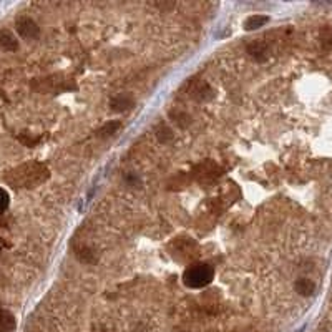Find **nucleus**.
<instances>
[{
  "label": "nucleus",
  "mask_w": 332,
  "mask_h": 332,
  "mask_svg": "<svg viewBox=\"0 0 332 332\" xmlns=\"http://www.w3.org/2000/svg\"><path fill=\"white\" fill-rule=\"evenodd\" d=\"M48 178V170L44 163L32 161L14 168L5 175V181L15 188H35Z\"/></svg>",
  "instance_id": "f257e3e1"
},
{
  "label": "nucleus",
  "mask_w": 332,
  "mask_h": 332,
  "mask_svg": "<svg viewBox=\"0 0 332 332\" xmlns=\"http://www.w3.org/2000/svg\"><path fill=\"white\" fill-rule=\"evenodd\" d=\"M214 271L209 264L199 263V264H193L184 271V284L191 289H201L204 286H208L213 281Z\"/></svg>",
  "instance_id": "f03ea898"
},
{
  "label": "nucleus",
  "mask_w": 332,
  "mask_h": 332,
  "mask_svg": "<svg viewBox=\"0 0 332 332\" xmlns=\"http://www.w3.org/2000/svg\"><path fill=\"white\" fill-rule=\"evenodd\" d=\"M17 32L23 37V39H35L39 35V25H37L30 17H20L17 20Z\"/></svg>",
  "instance_id": "7ed1b4c3"
},
{
  "label": "nucleus",
  "mask_w": 332,
  "mask_h": 332,
  "mask_svg": "<svg viewBox=\"0 0 332 332\" xmlns=\"http://www.w3.org/2000/svg\"><path fill=\"white\" fill-rule=\"evenodd\" d=\"M0 47L8 52H14L19 47V42L10 30H0Z\"/></svg>",
  "instance_id": "20e7f679"
},
{
  "label": "nucleus",
  "mask_w": 332,
  "mask_h": 332,
  "mask_svg": "<svg viewBox=\"0 0 332 332\" xmlns=\"http://www.w3.org/2000/svg\"><path fill=\"white\" fill-rule=\"evenodd\" d=\"M15 317L8 310H0V332H14L15 331Z\"/></svg>",
  "instance_id": "39448f33"
},
{
  "label": "nucleus",
  "mask_w": 332,
  "mask_h": 332,
  "mask_svg": "<svg viewBox=\"0 0 332 332\" xmlns=\"http://www.w3.org/2000/svg\"><path fill=\"white\" fill-rule=\"evenodd\" d=\"M296 291L301 294V296H312L314 291H316V284L312 283L310 279H306V277H301V279L296 281L294 284Z\"/></svg>",
  "instance_id": "423d86ee"
},
{
  "label": "nucleus",
  "mask_w": 332,
  "mask_h": 332,
  "mask_svg": "<svg viewBox=\"0 0 332 332\" xmlns=\"http://www.w3.org/2000/svg\"><path fill=\"white\" fill-rule=\"evenodd\" d=\"M269 22V17L267 15H259V14H256V15H251L249 19L246 20L244 22V28L246 30H256V28H261L264 27Z\"/></svg>",
  "instance_id": "0eeeda50"
},
{
  "label": "nucleus",
  "mask_w": 332,
  "mask_h": 332,
  "mask_svg": "<svg viewBox=\"0 0 332 332\" xmlns=\"http://www.w3.org/2000/svg\"><path fill=\"white\" fill-rule=\"evenodd\" d=\"M247 53H249L251 57H254L256 60H266L267 48L263 42H254V44H251L249 47H247Z\"/></svg>",
  "instance_id": "6e6552de"
},
{
  "label": "nucleus",
  "mask_w": 332,
  "mask_h": 332,
  "mask_svg": "<svg viewBox=\"0 0 332 332\" xmlns=\"http://www.w3.org/2000/svg\"><path fill=\"white\" fill-rule=\"evenodd\" d=\"M111 105H113V108H115V110H128V108H132L133 107V98L130 95H118L116 96V98H113V102H111Z\"/></svg>",
  "instance_id": "1a4fd4ad"
},
{
  "label": "nucleus",
  "mask_w": 332,
  "mask_h": 332,
  "mask_svg": "<svg viewBox=\"0 0 332 332\" xmlns=\"http://www.w3.org/2000/svg\"><path fill=\"white\" fill-rule=\"evenodd\" d=\"M321 44L326 50H332V27H326L321 30Z\"/></svg>",
  "instance_id": "9d476101"
},
{
  "label": "nucleus",
  "mask_w": 332,
  "mask_h": 332,
  "mask_svg": "<svg viewBox=\"0 0 332 332\" xmlns=\"http://www.w3.org/2000/svg\"><path fill=\"white\" fill-rule=\"evenodd\" d=\"M120 127H121V125L118 123V121H111V123H107V125H105V127L98 132V134H100V136H108V134H113V133H115Z\"/></svg>",
  "instance_id": "9b49d317"
},
{
  "label": "nucleus",
  "mask_w": 332,
  "mask_h": 332,
  "mask_svg": "<svg viewBox=\"0 0 332 332\" xmlns=\"http://www.w3.org/2000/svg\"><path fill=\"white\" fill-rule=\"evenodd\" d=\"M8 193L5 190H2L0 188V213H3L7 209V206H8Z\"/></svg>",
  "instance_id": "f8f14e48"
}]
</instances>
